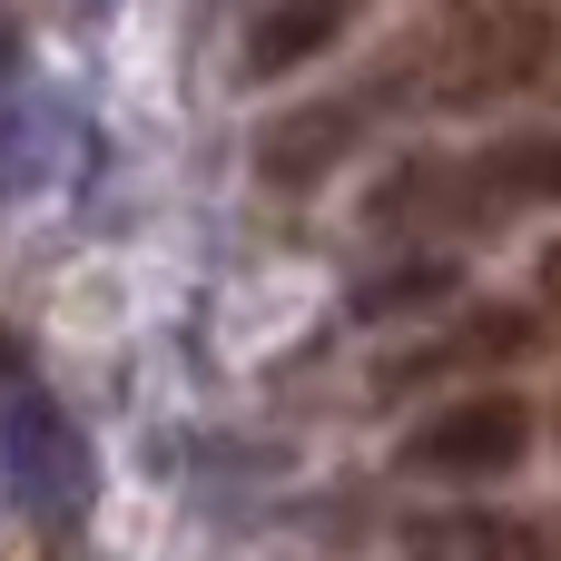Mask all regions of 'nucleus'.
I'll use <instances>...</instances> for the list:
<instances>
[{
	"label": "nucleus",
	"mask_w": 561,
	"mask_h": 561,
	"mask_svg": "<svg viewBox=\"0 0 561 561\" xmlns=\"http://www.w3.org/2000/svg\"><path fill=\"white\" fill-rule=\"evenodd\" d=\"M0 473H10V493H20L39 523H59V513H79V503H89L79 424H69V404L20 365V345H10V335H0Z\"/></svg>",
	"instance_id": "f257e3e1"
},
{
	"label": "nucleus",
	"mask_w": 561,
	"mask_h": 561,
	"mask_svg": "<svg viewBox=\"0 0 561 561\" xmlns=\"http://www.w3.org/2000/svg\"><path fill=\"white\" fill-rule=\"evenodd\" d=\"M533 454V404L523 394H463L404 434V473L424 483H503Z\"/></svg>",
	"instance_id": "f03ea898"
},
{
	"label": "nucleus",
	"mask_w": 561,
	"mask_h": 561,
	"mask_svg": "<svg viewBox=\"0 0 561 561\" xmlns=\"http://www.w3.org/2000/svg\"><path fill=\"white\" fill-rule=\"evenodd\" d=\"M355 138H365V99H316V108H286V118L256 138V168H266L276 187H316Z\"/></svg>",
	"instance_id": "7ed1b4c3"
},
{
	"label": "nucleus",
	"mask_w": 561,
	"mask_h": 561,
	"mask_svg": "<svg viewBox=\"0 0 561 561\" xmlns=\"http://www.w3.org/2000/svg\"><path fill=\"white\" fill-rule=\"evenodd\" d=\"M355 10H365V0H266V10L247 20V79H276V69L325 59V49L355 30Z\"/></svg>",
	"instance_id": "20e7f679"
},
{
	"label": "nucleus",
	"mask_w": 561,
	"mask_h": 561,
	"mask_svg": "<svg viewBox=\"0 0 561 561\" xmlns=\"http://www.w3.org/2000/svg\"><path fill=\"white\" fill-rule=\"evenodd\" d=\"M463 187H483V197H533V207H561V128H523V138L483 148V158L463 168Z\"/></svg>",
	"instance_id": "39448f33"
},
{
	"label": "nucleus",
	"mask_w": 561,
	"mask_h": 561,
	"mask_svg": "<svg viewBox=\"0 0 561 561\" xmlns=\"http://www.w3.org/2000/svg\"><path fill=\"white\" fill-rule=\"evenodd\" d=\"M444 296H454V256H404L394 276L355 286V316L385 325V316H414V306H444Z\"/></svg>",
	"instance_id": "423d86ee"
},
{
	"label": "nucleus",
	"mask_w": 561,
	"mask_h": 561,
	"mask_svg": "<svg viewBox=\"0 0 561 561\" xmlns=\"http://www.w3.org/2000/svg\"><path fill=\"white\" fill-rule=\"evenodd\" d=\"M542 286H552V296H561V247H552V256H542Z\"/></svg>",
	"instance_id": "0eeeda50"
}]
</instances>
